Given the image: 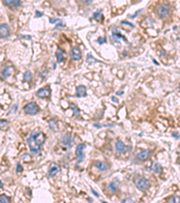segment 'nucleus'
<instances>
[{"label": "nucleus", "mask_w": 180, "mask_h": 203, "mask_svg": "<svg viewBox=\"0 0 180 203\" xmlns=\"http://www.w3.org/2000/svg\"><path fill=\"white\" fill-rule=\"evenodd\" d=\"M45 139V135L43 132L39 131V130L32 131L27 139V143L31 152L35 154L38 153L42 149V146L44 144Z\"/></svg>", "instance_id": "1"}, {"label": "nucleus", "mask_w": 180, "mask_h": 203, "mask_svg": "<svg viewBox=\"0 0 180 203\" xmlns=\"http://www.w3.org/2000/svg\"><path fill=\"white\" fill-rule=\"evenodd\" d=\"M170 12H171V6L168 3H163V4L159 5L156 9L157 15L161 19H164V18L168 17L170 14Z\"/></svg>", "instance_id": "2"}, {"label": "nucleus", "mask_w": 180, "mask_h": 203, "mask_svg": "<svg viewBox=\"0 0 180 203\" xmlns=\"http://www.w3.org/2000/svg\"><path fill=\"white\" fill-rule=\"evenodd\" d=\"M135 185L140 191H146L147 189H149L150 182L146 178L140 177V178H137L135 180Z\"/></svg>", "instance_id": "3"}, {"label": "nucleus", "mask_w": 180, "mask_h": 203, "mask_svg": "<svg viewBox=\"0 0 180 203\" xmlns=\"http://www.w3.org/2000/svg\"><path fill=\"white\" fill-rule=\"evenodd\" d=\"M23 111L26 114H28V115H36V114L39 112V107L37 106L36 103L30 102L26 106H24Z\"/></svg>", "instance_id": "4"}, {"label": "nucleus", "mask_w": 180, "mask_h": 203, "mask_svg": "<svg viewBox=\"0 0 180 203\" xmlns=\"http://www.w3.org/2000/svg\"><path fill=\"white\" fill-rule=\"evenodd\" d=\"M85 144H78L77 148H76V156L78 158V162H82L84 160V157H85V154H84V149H85Z\"/></svg>", "instance_id": "5"}, {"label": "nucleus", "mask_w": 180, "mask_h": 203, "mask_svg": "<svg viewBox=\"0 0 180 203\" xmlns=\"http://www.w3.org/2000/svg\"><path fill=\"white\" fill-rule=\"evenodd\" d=\"M73 143H74V141H73V137L71 136L70 134L65 135L61 139V145L65 146V147H68V148L72 147Z\"/></svg>", "instance_id": "6"}, {"label": "nucleus", "mask_w": 180, "mask_h": 203, "mask_svg": "<svg viewBox=\"0 0 180 203\" xmlns=\"http://www.w3.org/2000/svg\"><path fill=\"white\" fill-rule=\"evenodd\" d=\"M60 167L57 164H54V162H52V164L50 165V167H49V171H48V176L49 177H55L57 174H58L60 173Z\"/></svg>", "instance_id": "7"}, {"label": "nucleus", "mask_w": 180, "mask_h": 203, "mask_svg": "<svg viewBox=\"0 0 180 203\" xmlns=\"http://www.w3.org/2000/svg\"><path fill=\"white\" fill-rule=\"evenodd\" d=\"M152 152L150 150H142L141 151L140 153H139L137 155H136V158L141 161V162H143V161H146L147 159H149L150 156L151 155Z\"/></svg>", "instance_id": "8"}, {"label": "nucleus", "mask_w": 180, "mask_h": 203, "mask_svg": "<svg viewBox=\"0 0 180 203\" xmlns=\"http://www.w3.org/2000/svg\"><path fill=\"white\" fill-rule=\"evenodd\" d=\"M10 35V28L6 23H2L0 26V36L1 38H7Z\"/></svg>", "instance_id": "9"}, {"label": "nucleus", "mask_w": 180, "mask_h": 203, "mask_svg": "<svg viewBox=\"0 0 180 203\" xmlns=\"http://www.w3.org/2000/svg\"><path fill=\"white\" fill-rule=\"evenodd\" d=\"M51 95V89L49 88H40L36 92V96L40 99H45V97H49Z\"/></svg>", "instance_id": "10"}, {"label": "nucleus", "mask_w": 180, "mask_h": 203, "mask_svg": "<svg viewBox=\"0 0 180 203\" xmlns=\"http://www.w3.org/2000/svg\"><path fill=\"white\" fill-rule=\"evenodd\" d=\"M70 56L73 61H79L81 59V51L79 50V48L78 47H73L70 51Z\"/></svg>", "instance_id": "11"}, {"label": "nucleus", "mask_w": 180, "mask_h": 203, "mask_svg": "<svg viewBox=\"0 0 180 203\" xmlns=\"http://www.w3.org/2000/svg\"><path fill=\"white\" fill-rule=\"evenodd\" d=\"M127 146L122 143L121 140H118L115 144V150L116 152L120 153H124L127 152Z\"/></svg>", "instance_id": "12"}, {"label": "nucleus", "mask_w": 180, "mask_h": 203, "mask_svg": "<svg viewBox=\"0 0 180 203\" xmlns=\"http://www.w3.org/2000/svg\"><path fill=\"white\" fill-rule=\"evenodd\" d=\"M76 96L78 97H82L87 96V88L85 86H78L76 88Z\"/></svg>", "instance_id": "13"}, {"label": "nucleus", "mask_w": 180, "mask_h": 203, "mask_svg": "<svg viewBox=\"0 0 180 203\" xmlns=\"http://www.w3.org/2000/svg\"><path fill=\"white\" fill-rule=\"evenodd\" d=\"M95 168L101 171V172H106L109 169V166L104 162H97L95 164Z\"/></svg>", "instance_id": "14"}, {"label": "nucleus", "mask_w": 180, "mask_h": 203, "mask_svg": "<svg viewBox=\"0 0 180 203\" xmlns=\"http://www.w3.org/2000/svg\"><path fill=\"white\" fill-rule=\"evenodd\" d=\"M56 58H57L58 62H60V63H62L65 61V54H64V52L60 48H59L58 50L56 51Z\"/></svg>", "instance_id": "15"}, {"label": "nucleus", "mask_w": 180, "mask_h": 203, "mask_svg": "<svg viewBox=\"0 0 180 203\" xmlns=\"http://www.w3.org/2000/svg\"><path fill=\"white\" fill-rule=\"evenodd\" d=\"M3 2L7 6H19L21 5V0H3Z\"/></svg>", "instance_id": "16"}, {"label": "nucleus", "mask_w": 180, "mask_h": 203, "mask_svg": "<svg viewBox=\"0 0 180 203\" xmlns=\"http://www.w3.org/2000/svg\"><path fill=\"white\" fill-rule=\"evenodd\" d=\"M113 39L114 41H115V42H119L120 40H124V41H126V38L122 36V35H121V32H120L118 30H116V29H114V30L113 31Z\"/></svg>", "instance_id": "17"}, {"label": "nucleus", "mask_w": 180, "mask_h": 203, "mask_svg": "<svg viewBox=\"0 0 180 203\" xmlns=\"http://www.w3.org/2000/svg\"><path fill=\"white\" fill-rule=\"evenodd\" d=\"M151 171L154 173H162V166L159 164V162H153L152 165H151Z\"/></svg>", "instance_id": "18"}, {"label": "nucleus", "mask_w": 180, "mask_h": 203, "mask_svg": "<svg viewBox=\"0 0 180 203\" xmlns=\"http://www.w3.org/2000/svg\"><path fill=\"white\" fill-rule=\"evenodd\" d=\"M11 72H12V67H10V66L5 67V68L2 70V73H1L2 79H7L8 77H9V76L11 75Z\"/></svg>", "instance_id": "19"}, {"label": "nucleus", "mask_w": 180, "mask_h": 203, "mask_svg": "<svg viewBox=\"0 0 180 203\" xmlns=\"http://www.w3.org/2000/svg\"><path fill=\"white\" fill-rule=\"evenodd\" d=\"M23 79L25 81H27V82H31L32 81V72L30 70H27L24 72V74H23Z\"/></svg>", "instance_id": "20"}, {"label": "nucleus", "mask_w": 180, "mask_h": 203, "mask_svg": "<svg viewBox=\"0 0 180 203\" xmlns=\"http://www.w3.org/2000/svg\"><path fill=\"white\" fill-rule=\"evenodd\" d=\"M108 189L112 191V192H116L118 191V186L116 185V183L113 182H110L109 185H108Z\"/></svg>", "instance_id": "21"}, {"label": "nucleus", "mask_w": 180, "mask_h": 203, "mask_svg": "<svg viewBox=\"0 0 180 203\" xmlns=\"http://www.w3.org/2000/svg\"><path fill=\"white\" fill-rule=\"evenodd\" d=\"M70 109L73 110L74 112V116H78L79 115V109L78 108V107L74 104H70Z\"/></svg>", "instance_id": "22"}, {"label": "nucleus", "mask_w": 180, "mask_h": 203, "mask_svg": "<svg viewBox=\"0 0 180 203\" xmlns=\"http://www.w3.org/2000/svg\"><path fill=\"white\" fill-rule=\"evenodd\" d=\"M87 61L88 63H90V64H92V63H95L96 61H95V59L94 58V57H93L91 54L88 53L87 56Z\"/></svg>", "instance_id": "23"}, {"label": "nucleus", "mask_w": 180, "mask_h": 203, "mask_svg": "<svg viewBox=\"0 0 180 203\" xmlns=\"http://www.w3.org/2000/svg\"><path fill=\"white\" fill-rule=\"evenodd\" d=\"M168 202H171V203L177 202V203H179L180 202V197H178V196H172L171 198L168 199Z\"/></svg>", "instance_id": "24"}, {"label": "nucleus", "mask_w": 180, "mask_h": 203, "mask_svg": "<svg viewBox=\"0 0 180 203\" xmlns=\"http://www.w3.org/2000/svg\"><path fill=\"white\" fill-rule=\"evenodd\" d=\"M93 17L94 19L95 20H99L101 17H102V14H101V11H98V12H95L93 15Z\"/></svg>", "instance_id": "25"}, {"label": "nucleus", "mask_w": 180, "mask_h": 203, "mask_svg": "<svg viewBox=\"0 0 180 203\" xmlns=\"http://www.w3.org/2000/svg\"><path fill=\"white\" fill-rule=\"evenodd\" d=\"M0 200H1V202L2 203H7V202H9V199H8L5 195H1V196H0Z\"/></svg>", "instance_id": "26"}, {"label": "nucleus", "mask_w": 180, "mask_h": 203, "mask_svg": "<svg viewBox=\"0 0 180 203\" xmlns=\"http://www.w3.org/2000/svg\"><path fill=\"white\" fill-rule=\"evenodd\" d=\"M49 126H50L51 129L54 131V129L56 128V123H55V121H54L53 119L50 120V122H49Z\"/></svg>", "instance_id": "27"}, {"label": "nucleus", "mask_w": 180, "mask_h": 203, "mask_svg": "<svg viewBox=\"0 0 180 203\" xmlns=\"http://www.w3.org/2000/svg\"><path fill=\"white\" fill-rule=\"evenodd\" d=\"M97 42L99 44H105L106 43V38L105 37H99L97 39Z\"/></svg>", "instance_id": "28"}, {"label": "nucleus", "mask_w": 180, "mask_h": 203, "mask_svg": "<svg viewBox=\"0 0 180 203\" xmlns=\"http://www.w3.org/2000/svg\"><path fill=\"white\" fill-rule=\"evenodd\" d=\"M22 172H23V166L20 164H17V165H16V173H20Z\"/></svg>", "instance_id": "29"}, {"label": "nucleus", "mask_w": 180, "mask_h": 203, "mask_svg": "<svg viewBox=\"0 0 180 203\" xmlns=\"http://www.w3.org/2000/svg\"><path fill=\"white\" fill-rule=\"evenodd\" d=\"M6 126V120H1V129H3Z\"/></svg>", "instance_id": "30"}, {"label": "nucleus", "mask_w": 180, "mask_h": 203, "mask_svg": "<svg viewBox=\"0 0 180 203\" xmlns=\"http://www.w3.org/2000/svg\"><path fill=\"white\" fill-rule=\"evenodd\" d=\"M141 12H142V9H141V10H138V11H137V12H136V13H135L133 15H132V16H131V18H135L136 16L138 15V14H140Z\"/></svg>", "instance_id": "31"}, {"label": "nucleus", "mask_w": 180, "mask_h": 203, "mask_svg": "<svg viewBox=\"0 0 180 203\" xmlns=\"http://www.w3.org/2000/svg\"><path fill=\"white\" fill-rule=\"evenodd\" d=\"M83 3L87 4V5H89V4H91L92 3V0H81Z\"/></svg>", "instance_id": "32"}, {"label": "nucleus", "mask_w": 180, "mask_h": 203, "mask_svg": "<svg viewBox=\"0 0 180 203\" xmlns=\"http://www.w3.org/2000/svg\"><path fill=\"white\" fill-rule=\"evenodd\" d=\"M91 191L93 192V194L95 195V197H99V194H98V193H97V192H96V191H95L93 188H91Z\"/></svg>", "instance_id": "33"}, {"label": "nucleus", "mask_w": 180, "mask_h": 203, "mask_svg": "<svg viewBox=\"0 0 180 203\" xmlns=\"http://www.w3.org/2000/svg\"><path fill=\"white\" fill-rule=\"evenodd\" d=\"M112 100H113V102H115V103H117V102H118V99H116L115 97H112Z\"/></svg>", "instance_id": "34"}, {"label": "nucleus", "mask_w": 180, "mask_h": 203, "mask_svg": "<svg viewBox=\"0 0 180 203\" xmlns=\"http://www.w3.org/2000/svg\"><path fill=\"white\" fill-rule=\"evenodd\" d=\"M43 15V13H41V12H39V11H36V16H42Z\"/></svg>", "instance_id": "35"}, {"label": "nucleus", "mask_w": 180, "mask_h": 203, "mask_svg": "<svg viewBox=\"0 0 180 203\" xmlns=\"http://www.w3.org/2000/svg\"><path fill=\"white\" fill-rule=\"evenodd\" d=\"M50 21H51L52 23H56V21H59V19H52V18H51Z\"/></svg>", "instance_id": "36"}, {"label": "nucleus", "mask_w": 180, "mask_h": 203, "mask_svg": "<svg viewBox=\"0 0 180 203\" xmlns=\"http://www.w3.org/2000/svg\"><path fill=\"white\" fill-rule=\"evenodd\" d=\"M173 136H176L175 138H179V135H178V134H176V133H173Z\"/></svg>", "instance_id": "37"}, {"label": "nucleus", "mask_w": 180, "mask_h": 203, "mask_svg": "<svg viewBox=\"0 0 180 203\" xmlns=\"http://www.w3.org/2000/svg\"><path fill=\"white\" fill-rule=\"evenodd\" d=\"M122 93H124V91H120V92L118 91V92H117V95H122Z\"/></svg>", "instance_id": "38"}, {"label": "nucleus", "mask_w": 180, "mask_h": 203, "mask_svg": "<svg viewBox=\"0 0 180 203\" xmlns=\"http://www.w3.org/2000/svg\"><path fill=\"white\" fill-rule=\"evenodd\" d=\"M0 185H1V189H2V188H3V183H2V182H0Z\"/></svg>", "instance_id": "39"}, {"label": "nucleus", "mask_w": 180, "mask_h": 203, "mask_svg": "<svg viewBox=\"0 0 180 203\" xmlns=\"http://www.w3.org/2000/svg\"><path fill=\"white\" fill-rule=\"evenodd\" d=\"M179 90H180V84H179Z\"/></svg>", "instance_id": "40"}, {"label": "nucleus", "mask_w": 180, "mask_h": 203, "mask_svg": "<svg viewBox=\"0 0 180 203\" xmlns=\"http://www.w3.org/2000/svg\"><path fill=\"white\" fill-rule=\"evenodd\" d=\"M179 161H180V155H179Z\"/></svg>", "instance_id": "41"}, {"label": "nucleus", "mask_w": 180, "mask_h": 203, "mask_svg": "<svg viewBox=\"0 0 180 203\" xmlns=\"http://www.w3.org/2000/svg\"><path fill=\"white\" fill-rule=\"evenodd\" d=\"M179 38H180V35H179Z\"/></svg>", "instance_id": "42"}]
</instances>
